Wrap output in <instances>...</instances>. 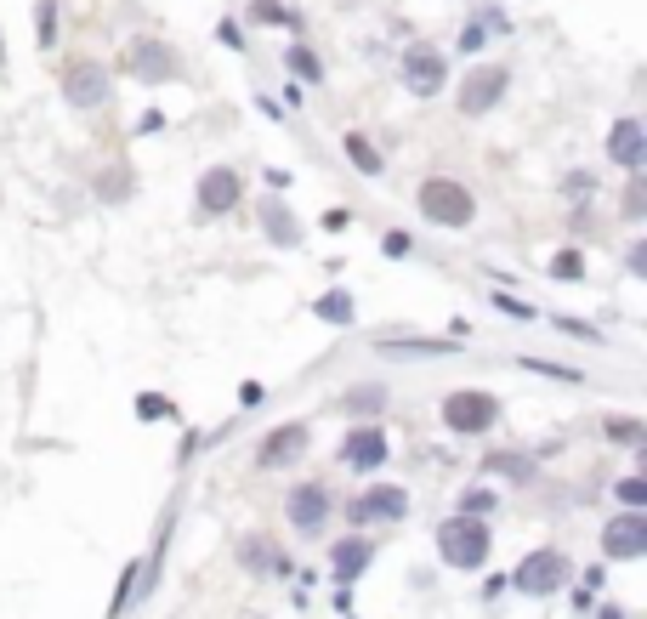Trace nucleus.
<instances>
[{"mask_svg":"<svg viewBox=\"0 0 647 619\" xmlns=\"http://www.w3.org/2000/svg\"><path fill=\"white\" fill-rule=\"evenodd\" d=\"M438 557L449 568H483L489 563V529H483V523H477V517H449V523H443L438 529Z\"/></svg>","mask_w":647,"mask_h":619,"instance_id":"f257e3e1","label":"nucleus"},{"mask_svg":"<svg viewBox=\"0 0 647 619\" xmlns=\"http://www.w3.org/2000/svg\"><path fill=\"white\" fill-rule=\"evenodd\" d=\"M420 216L438 222V228H466V222L477 216V199L466 194L460 182L432 177V182H420Z\"/></svg>","mask_w":647,"mask_h":619,"instance_id":"f03ea898","label":"nucleus"},{"mask_svg":"<svg viewBox=\"0 0 647 619\" xmlns=\"http://www.w3.org/2000/svg\"><path fill=\"white\" fill-rule=\"evenodd\" d=\"M568 574H574V568H568V557H562L557 546H545V551H528L506 585H517L523 597H551L557 585H568Z\"/></svg>","mask_w":647,"mask_h":619,"instance_id":"7ed1b4c3","label":"nucleus"},{"mask_svg":"<svg viewBox=\"0 0 647 619\" xmlns=\"http://www.w3.org/2000/svg\"><path fill=\"white\" fill-rule=\"evenodd\" d=\"M443 421L455 426V432H489L500 421V404H494L489 392H449V404H443Z\"/></svg>","mask_w":647,"mask_h":619,"instance_id":"20e7f679","label":"nucleus"},{"mask_svg":"<svg viewBox=\"0 0 647 619\" xmlns=\"http://www.w3.org/2000/svg\"><path fill=\"white\" fill-rule=\"evenodd\" d=\"M506 86H511L506 69H477V74H466V86H460V114H489V108L506 97Z\"/></svg>","mask_w":647,"mask_h":619,"instance_id":"39448f33","label":"nucleus"},{"mask_svg":"<svg viewBox=\"0 0 647 619\" xmlns=\"http://www.w3.org/2000/svg\"><path fill=\"white\" fill-rule=\"evenodd\" d=\"M403 80H409V91L415 97H432V91H443V57L420 40V46H409L403 52Z\"/></svg>","mask_w":647,"mask_h":619,"instance_id":"423d86ee","label":"nucleus"},{"mask_svg":"<svg viewBox=\"0 0 647 619\" xmlns=\"http://www.w3.org/2000/svg\"><path fill=\"white\" fill-rule=\"evenodd\" d=\"M602 551H608V557H642L647 551V517L642 512L613 517L608 529H602Z\"/></svg>","mask_w":647,"mask_h":619,"instance_id":"0eeeda50","label":"nucleus"},{"mask_svg":"<svg viewBox=\"0 0 647 619\" xmlns=\"http://www.w3.org/2000/svg\"><path fill=\"white\" fill-rule=\"evenodd\" d=\"M63 97H69L74 108H97V103H108V74L97 69V63H74V69L63 74Z\"/></svg>","mask_w":647,"mask_h":619,"instance_id":"6e6552de","label":"nucleus"},{"mask_svg":"<svg viewBox=\"0 0 647 619\" xmlns=\"http://www.w3.org/2000/svg\"><path fill=\"white\" fill-rule=\"evenodd\" d=\"M239 205V171H228V165H216V171H205L199 177V211L205 216H222Z\"/></svg>","mask_w":647,"mask_h":619,"instance_id":"1a4fd4ad","label":"nucleus"},{"mask_svg":"<svg viewBox=\"0 0 647 619\" xmlns=\"http://www.w3.org/2000/svg\"><path fill=\"white\" fill-rule=\"evenodd\" d=\"M290 523H296V529H324V523H330V495H324V489H318V483H301L296 495H290Z\"/></svg>","mask_w":647,"mask_h":619,"instance_id":"9d476101","label":"nucleus"},{"mask_svg":"<svg viewBox=\"0 0 647 619\" xmlns=\"http://www.w3.org/2000/svg\"><path fill=\"white\" fill-rule=\"evenodd\" d=\"M608 154L625 165V171H642V160H647V131H642L636 120H619V125H613V137H608Z\"/></svg>","mask_w":647,"mask_h":619,"instance_id":"9b49d317","label":"nucleus"},{"mask_svg":"<svg viewBox=\"0 0 647 619\" xmlns=\"http://www.w3.org/2000/svg\"><path fill=\"white\" fill-rule=\"evenodd\" d=\"M341 460L358 466V472H369V466H381V460H386V438L375 432V426H358V432L341 443Z\"/></svg>","mask_w":647,"mask_h":619,"instance_id":"f8f14e48","label":"nucleus"},{"mask_svg":"<svg viewBox=\"0 0 647 619\" xmlns=\"http://www.w3.org/2000/svg\"><path fill=\"white\" fill-rule=\"evenodd\" d=\"M369 563H375V540H341V546L330 551V568H335V580L341 585H352Z\"/></svg>","mask_w":647,"mask_h":619,"instance_id":"ddd939ff","label":"nucleus"},{"mask_svg":"<svg viewBox=\"0 0 647 619\" xmlns=\"http://www.w3.org/2000/svg\"><path fill=\"white\" fill-rule=\"evenodd\" d=\"M307 449V426H279V432H267L262 443V466H284V460H296Z\"/></svg>","mask_w":647,"mask_h":619,"instance_id":"4468645a","label":"nucleus"},{"mask_svg":"<svg viewBox=\"0 0 647 619\" xmlns=\"http://www.w3.org/2000/svg\"><path fill=\"white\" fill-rule=\"evenodd\" d=\"M403 506H409L403 489H369L364 500H352V517H358V523H364V517H386V523H392V517H403Z\"/></svg>","mask_w":647,"mask_h":619,"instance_id":"2eb2a0df","label":"nucleus"},{"mask_svg":"<svg viewBox=\"0 0 647 619\" xmlns=\"http://www.w3.org/2000/svg\"><path fill=\"white\" fill-rule=\"evenodd\" d=\"M381 353L386 358H449V353H455V341H403V336H386Z\"/></svg>","mask_w":647,"mask_h":619,"instance_id":"dca6fc26","label":"nucleus"},{"mask_svg":"<svg viewBox=\"0 0 647 619\" xmlns=\"http://www.w3.org/2000/svg\"><path fill=\"white\" fill-rule=\"evenodd\" d=\"M131 69L148 74V80H165V74L176 69V57L159 46V40H148V46H131Z\"/></svg>","mask_w":647,"mask_h":619,"instance_id":"f3484780","label":"nucleus"},{"mask_svg":"<svg viewBox=\"0 0 647 619\" xmlns=\"http://www.w3.org/2000/svg\"><path fill=\"white\" fill-rule=\"evenodd\" d=\"M267 239H273V245H301L296 216H290V211H279V205H267Z\"/></svg>","mask_w":647,"mask_h":619,"instance_id":"a211bd4d","label":"nucleus"},{"mask_svg":"<svg viewBox=\"0 0 647 619\" xmlns=\"http://www.w3.org/2000/svg\"><path fill=\"white\" fill-rule=\"evenodd\" d=\"M318 319H324V324H352V296H347V290L318 296Z\"/></svg>","mask_w":647,"mask_h":619,"instance_id":"6ab92c4d","label":"nucleus"},{"mask_svg":"<svg viewBox=\"0 0 647 619\" xmlns=\"http://www.w3.org/2000/svg\"><path fill=\"white\" fill-rule=\"evenodd\" d=\"M347 160L358 165L364 177H381V154H375V148H369V142L358 137V131H352V137H347Z\"/></svg>","mask_w":647,"mask_h":619,"instance_id":"aec40b11","label":"nucleus"},{"mask_svg":"<svg viewBox=\"0 0 647 619\" xmlns=\"http://www.w3.org/2000/svg\"><path fill=\"white\" fill-rule=\"evenodd\" d=\"M381 404H386L381 387H352L347 392V409H358V415H369V409H381Z\"/></svg>","mask_w":647,"mask_h":619,"instance_id":"412c9836","label":"nucleus"},{"mask_svg":"<svg viewBox=\"0 0 647 619\" xmlns=\"http://www.w3.org/2000/svg\"><path fill=\"white\" fill-rule=\"evenodd\" d=\"M489 466L494 472H511V478H534V460H523V455H489Z\"/></svg>","mask_w":647,"mask_h":619,"instance_id":"4be33fe9","label":"nucleus"},{"mask_svg":"<svg viewBox=\"0 0 647 619\" xmlns=\"http://www.w3.org/2000/svg\"><path fill=\"white\" fill-rule=\"evenodd\" d=\"M137 415H142V421H165V415H171V404H165L159 392H142V398H137Z\"/></svg>","mask_w":647,"mask_h":619,"instance_id":"5701e85b","label":"nucleus"},{"mask_svg":"<svg viewBox=\"0 0 647 619\" xmlns=\"http://www.w3.org/2000/svg\"><path fill=\"white\" fill-rule=\"evenodd\" d=\"M619 500H625L630 512H642V506H647V483L642 478H625V483H619Z\"/></svg>","mask_w":647,"mask_h":619,"instance_id":"b1692460","label":"nucleus"},{"mask_svg":"<svg viewBox=\"0 0 647 619\" xmlns=\"http://www.w3.org/2000/svg\"><path fill=\"white\" fill-rule=\"evenodd\" d=\"M250 18H256V23H290V12H284L279 0H256V6H250Z\"/></svg>","mask_w":647,"mask_h":619,"instance_id":"393cba45","label":"nucleus"},{"mask_svg":"<svg viewBox=\"0 0 647 619\" xmlns=\"http://www.w3.org/2000/svg\"><path fill=\"white\" fill-rule=\"evenodd\" d=\"M35 23H40V46H52V40H57V12H52V0H40Z\"/></svg>","mask_w":647,"mask_h":619,"instance_id":"a878e982","label":"nucleus"},{"mask_svg":"<svg viewBox=\"0 0 647 619\" xmlns=\"http://www.w3.org/2000/svg\"><path fill=\"white\" fill-rule=\"evenodd\" d=\"M551 273H557V279H579V273H585V262H579V250H562L557 262H551Z\"/></svg>","mask_w":647,"mask_h":619,"instance_id":"bb28decb","label":"nucleus"},{"mask_svg":"<svg viewBox=\"0 0 647 619\" xmlns=\"http://www.w3.org/2000/svg\"><path fill=\"white\" fill-rule=\"evenodd\" d=\"M489 506H494V495H489V489H472V495H460V512H466V517L489 512Z\"/></svg>","mask_w":647,"mask_h":619,"instance_id":"cd10ccee","label":"nucleus"},{"mask_svg":"<svg viewBox=\"0 0 647 619\" xmlns=\"http://www.w3.org/2000/svg\"><path fill=\"white\" fill-rule=\"evenodd\" d=\"M494 301H500V313H511V319H540L528 301H511V296H494Z\"/></svg>","mask_w":647,"mask_h":619,"instance_id":"c85d7f7f","label":"nucleus"},{"mask_svg":"<svg viewBox=\"0 0 647 619\" xmlns=\"http://www.w3.org/2000/svg\"><path fill=\"white\" fill-rule=\"evenodd\" d=\"M608 438H619V443H636V438H642V426H636V421H613V426H608Z\"/></svg>","mask_w":647,"mask_h":619,"instance_id":"c756f323","label":"nucleus"},{"mask_svg":"<svg viewBox=\"0 0 647 619\" xmlns=\"http://www.w3.org/2000/svg\"><path fill=\"white\" fill-rule=\"evenodd\" d=\"M630 273H636V279L647 273V245H630Z\"/></svg>","mask_w":647,"mask_h":619,"instance_id":"7c9ffc66","label":"nucleus"},{"mask_svg":"<svg viewBox=\"0 0 647 619\" xmlns=\"http://www.w3.org/2000/svg\"><path fill=\"white\" fill-rule=\"evenodd\" d=\"M290 63H296L301 74H318V63H313V57H307V52H301V46H296V52H290Z\"/></svg>","mask_w":647,"mask_h":619,"instance_id":"2f4dec72","label":"nucleus"}]
</instances>
